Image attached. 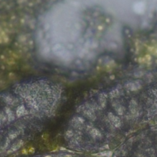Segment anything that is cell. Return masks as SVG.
<instances>
[{"label":"cell","instance_id":"obj_1","mask_svg":"<svg viewBox=\"0 0 157 157\" xmlns=\"http://www.w3.org/2000/svg\"><path fill=\"white\" fill-rule=\"evenodd\" d=\"M63 96L56 82L46 78L20 81L0 92V157L29 142L55 115Z\"/></svg>","mask_w":157,"mask_h":157},{"label":"cell","instance_id":"obj_2","mask_svg":"<svg viewBox=\"0 0 157 157\" xmlns=\"http://www.w3.org/2000/svg\"><path fill=\"white\" fill-rule=\"evenodd\" d=\"M26 157H86L78 153H69V152H56V153H47L40 155L28 156Z\"/></svg>","mask_w":157,"mask_h":157}]
</instances>
